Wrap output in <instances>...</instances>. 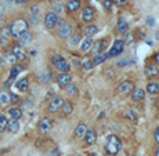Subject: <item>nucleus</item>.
<instances>
[{"label": "nucleus", "instance_id": "1", "mask_svg": "<svg viewBox=\"0 0 159 156\" xmlns=\"http://www.w3.org/2000/svg\"><path fill=\"white\" fill-rule=\"evenodd\" d=\"M10 29V35L14 36V38H18L21 33L26 32L28 30V21L24 20V18H20V20H15L11 22V25L8 26Z\"/></svg>", "mask_w": 159, "mask_h": 156}, {"label": "nucleus", "instance_id": "2", "mask_svg": "<svg viewBox=\"0 0 159 156\" xmlns=\"http://www.w3.org/2000/svg\"><path fill=\"white\" fill-rule=\"evenodd\" d=\"M122 148V141L118 138L116 136L111 134L107 140V145H105V151L108 155H116Z\"/></svg>", "mask_w": 159, "mask_h": 156}, {"label": "nucleus", "instance_id": "3", "mask_svg": "<svg viewBox=\"0 0 159 156\" xmlns=\"http://www.w3.org/2000/svg\"><path fill=\"white\" fill-rule=\"evenodd\" d=\"M51 62H53V65L60 71V73H68V71L71 69L69 62L62 56H53L51 57Z\"/></svg>", "mask_w": 159, "mask_h": 156}, {"label": "nucleus", "instance_id": "4", "mask_svg": "<svg viewBox=\"0 0 159 156\" xmlns=\"http://www.w3.org/2000/svg\"><path fill=\"white\" fill-rule=\"evenodd\" d=\"M123 48H125V42L123 40H115L114 46L111 47V50H109V53H108V57H118L119 54H122Z\"/></svg>", "mask_w": 159, "mask_h": 156}, {"label": "nucleus", "instance_id": "5", "mask_svg": "<svg viewBox=\"0 0 159 156\" xmlns=\"http://www.w3.org/2000/svg\"><path fill=\"white\" fill-rule=\"evenodd\" d=\"M53 128V120L50 118H43L40 120V124H39V131L40 134H48Z\"/></svg>", "mask_w": 159, "mask_h": 156}, {"label": "nucleus", "instance_id": "6", "mask_svg": "<svg viewBox=\"0 0 159 156\" xmlns=\"http://www.w3.org/2000/svg\"><path fill=\"white\" fill-rule=\"evenodd\" d=\"M57 24H58V15L54 13V11H50V13L46 14V17H44V25L47 26L48 29L54 28Z\"/></svg>", "mask_w": 159, "mask_h": 156}, {"label": "nucleus", "instance_id": "7", "mask_svg": "<svg viewBox=\"0 0 159 156\" xmlns=\"http://www.w3.org/2000/svg\"><path fill=\"white\" fill-rule=\"evenodd\" d=\"M107 48V39H101V40H97L96 43H93L91 46V53L94 56H98V54L104 53V50Z\"/></svg>", "mask_w": 159, "mask_h": 156}, {"label": "nucleus", "instance_id": "8", "mask_svg": "<svg viewBox=\"0 0 159 156\" xmlns=\"http://www.w3.org/2000/svg\"><path fill=\"white\" fill-rule=\"evenodd\" d=\"M133 90H134V84H133V82H130V80L122 82V83L118 86V93L122 94V96H126V94L131 93Z\"/></svg>", "mask_w": 159, "mask_h": 156}, {"label": "nucleus", "instance_id": "9", "mask_svg": "<svg viewBox=\"0 0 159 156\" xmlns=\"http://www.w3.org/2000/svg\"><path fill=\"white\" fill-rule=\"evenodd\" d=\"M58 35L62 39H68L72 35V26L68 22H62L60 25V29H58Z\"/></svg>", "mask_w": 159, "mask_h": 156}, {"label": "nucleus", "instance_id": "10", "mask_svg": "<svg viewBox=\"0 0 159 156\" xmlns=\"http://www.w3.org/2000/svg\"><path fill=\"white\" fill-rule=\"evenodd\" d=\"M62 102L64 100L60 98V97H56V98H53L50 101V104H48V112H51V114H56L61 109V106H62Z\"/></svg>", "mask_w": 159, "mask_h": 156}, {"label": "nucleus", "instance_id": "11", "mask_svg": "<svg viewBox=\"0 0 159 156\" xmlns=\"http://www.w3.org/2000/svg\"><path fill=\"white\" fill-rule=\"evenodd\" d=\"M11 53L14 54V57L17 58V61H24V60L26 58L25 50H24L22 46H20V44H14V46H13V50H11Z\"/></svg>", "mask_w": 159, "mask_h": 156}, {"label": "nucleus", "instance_id": "12", "mask_svg": "<svg viewBox=\"0 0 159 156\" xmlns=\"http://www.w3.org/2000/svg\"><path fill=\"white\" fill-rule=\"evenodd\" d=\"M71 80H72V76L69 73H60L57 76V83L60 87H66L68 84H71Z\"/></svg>", "mask_w": 159, "mask_h": 156}, {"label": "nucleus", "instance_id": "13", "mask_svg": "<svg viewBox=\"0 0 159 156\" xmlns=\"http://www.w3.org/2000/svg\"><path fill=\"white\" fill-rule=\"evenodd\" d=\"M10 29H8V26H4V28L2 29V32H0V44L3 46V47H6V46L8 44V42H10Z\"/></svg>", "mask_w": 159, "mask_h": 156}, {"label": "nucleus", "instance_id": "14", "mask_svg": "<svg viewBox=\"0 0 159 156\" xmlns=\"http://www.w3.org/2000/svg\"><path fill=\"white\" fill-rule=\"evenodd\" d=\"M18 43H20V46H26L29 44L30 42H32V33L29 32V30H26V32L21 33L20 36H18Z\"/></svg>", "mask_w": 159, "mask_h": 156}, {"label": "nucleus", "instance_id": "15", "mask_svg": "<svg viewBox=\"0 0 159 156\" xmlns=\"http://www.w3.org/2000/svg\"><path fill=\"white\" fill-rule=\"evenodd\" d=\"M96 140H97L96 130H93V128H89L87 133L84 134V142H86L87 145H93V144L96 142Z\"/></svg>", "mask_w": 159, "mask_h": 156}, {"label": "nucleus", "instance_id": "16", "mask_svg": "<svg viewBox=\"0 0 159 156\" xmlns=\"http://www.w3.org/2000/svg\"><path fill=\"white\" fill-rule=\"evenodd\" d=\"M82 18H83L84 22H91L94 20V10L91 7H84L83 13H82Z\"/></svg>", "mask_w": 159, "mask_h": 156}, {"label": "nucleus", "instance_id": "17", "mask_svg": "<svg viewBox=\"0 0 159 156\" xmlns=\"http://www.w3.org/2000/svg\"><path fill=\"white\" fill-rule=\"evenodd\" d=\"M80 6H82L80 0H68L66 2V10L69 13H75V11H78L80 8Z\"/></svg>", "mask_w": 159, "mask_h": 156}, {"label": "nucleus", "instance_id": "18", "mask_svg": "<svg viewBox=\"0 0 159 156\" xmlns=\"http://www.w3.org/2000/svg\"><path fill=\"white\" fill-rule=\"evenodd\" d=\"M144 97H145V90H143V88H134V90L131 91V100L136 101V102L143 101Z\"/></svg>", "mask_w": 159, "mask_h": 156}, {"label": "nucleus", "instance_id": "19", "mask_svg": "<svg viewBox=\"0 0 159 156\" xmlns=\"http://www.w3.org/2000/svg\"><path fill=\"white\" fill-rule=\"evenodd\" d=\"M87 130H89V127L86 123H79L75 128V136L78 137V138H83L84 134L87 133Z\"/></svg>", "mask_w": 159, "mask_h": 156}, {"label": "nucleus", "instance_id": "20", "mask_svg": "<svg viewBox=\"0 0 159 156\" xmlns=\"http://www.w3.org/2000/svg\"><path fill=\"white\" fill-rule=\"evenodd\" d=\"M7 130L10 131L11 134H17L18 131H20V122H18L17 119H11V120H8Z\"/></svg>", "mask_w": 159, "mask_h": 156}, {"label": "nucleus", "instance_id": "21", "mask_svg": "<svg viewBox=\"0 0 159 156\" xmlns=\"http://www.w3.org/2000/svg\"><path fill=\"white\" fill-rule=\"evenodd\" d=\"M145 75L148 76V78H155V76L159 75V68H158L157 65H154V64H151V65H147Z\"/></svg>", "mask_w": 159, "mask_h": 156}, {"label": "nucleus", "instance_id": "22", "mask_svg": "<svg viewBox=\"0 0 159 156\" xmlns=\"http://www.w3.org/2000/svg\"><path fill=\"white\" fill-rule=\"evenodd\" d=\"M28 86H29V82H28V79L26 78L18 79L17 83H15V87H17L20 91H22V93H25V91L28 90Z\"/></svg>", "mask_w": 159, "mask_h": 156}, {"label": "nucleus", "instance_id": "23", "mask_svg": "<svg viewBox=\"0 0 159 156\" xmlns=\"http://www.w3.org/2000/svg\"><path fill=\"white\" fill-rule=\"evenodd\" d=\"M93 39L91 38H86L83 42L80 43V50L83 51V53H87V51L91 50V46H93Z\"/></svg>", "mask_w": 159, "mask_h": 156}, {"label": "nucleus", "instance_id": "24", "mask_svg": "<svg viewBox=\"0 0 159 156\" xmlns=\"http://www.w3.org/2000/svg\"><path fill=\"white\" fill-rule=\"evenodd\" d=\"M10 104V93L0 91V106H7Z\"/></svg>", "mask_w": 159, "mask_h": 156}, {"label": "nucleus", "instance_id": "25", "mask_svg": "<svg viewBox=\"0 0 159 156\" xmlns=\"http://www.w3.org/2000/svg\"><path fill=\"white\" fill-rule=\"evenodd\" d=\"M97 32H98L97 25H87L86 28H84V35H86V38H93Z\"/></svg>", "mask_w": 159, "mask_h": 156}, {"label": "nucleus", "instance_id": "26", "mask_svg": "<svg viewBox=\"0 0 159 156\" xmlns=\"http://www.w3.org/2000/svg\"><path fill=\"white\" fill-rule=\"evenodd\" d=\"M61 109H62V114L64 115H71L72 112H73V105L69 102V101H64Z\"/></svg>", "mask_w": 159, "mask_h": 156}, {"label": "nucleus", "instance_id": "27", "mask_svg": "<svg viewBox=\"0 0 159 156\" xmlns=\"http://www.w3.org/2000/svg\"><path fill=\"white\" fill-rule=\"evenodd\" d=\"M22 71H24V66L22 65H13L11 72H10V79H11V80H14V79L18 76V73H21Z\"/></svg>", "mask_w": 159, "mask_h": 156}, {"label": "nucleus", "instance_id": "28", "mask_svg": "<svg viewBox=\"0 0 159 156\" xmlns=\"http://www.w3.org/2000/svg\"><path fill=\"white\" fill-rule=\"evenodd\" d=\"M147 91H148V94H151V96H155V94L159 93V84L151 82V83H148V86H147Z\"/></svg>", "mask_w": 159, "mask_h": 156}, {"label": "nucleus", "instance_id": "29", "mask_svg": "<svg viewBox=\"0 0 159 156\" xmlns=\"http://www.w3.org/2000/svg\"><path fill=\"white\" fill-rule=\"evenodd\" d=\"M127 28H129V24L126 22V20L125 18H119L118 20V30L122 33H126Z\"/></svg>", "mask_w": 159, "mask_h": 156}, {"label": "nucleus", "instance_id": "30", "mask_svg": "<svg viewBox=\"0 0 159 156\" xmlns=\"http://www.w3.org/2000/svg\"><path fill=\"white\" fill-rule=\"evenodd\" d=\"M8 115L13 119H17L18 120V119L22 116V111H21V108H10L8 109Z\"/></svg>", "mask_w": 159, "mask_h": 156}, {"label": "nucleus", "instance_id": "31", "mask_svg": "<svg viewBox=\"0 0 159 156\" xmlns=\"http://www.w3.org/2000/svg\"><path fill=\"white\" fill-rule=\"evenodd\" d=\"M39 11H40V7L39 6H32V8H30V20L33 21V22H38V15H39Z\"/></svg>", "mask_w": 159, "mask_h": 156}, {"label": "nucleus", "instance_id": "32", "mask_svg": "<svg viewBox=\"0 0 159 156\" xmlns=\"http://www.w3.org/2000/svg\"><path fill=\"white\" fill-rule=\"evenodd\" d=\"M107 58H109L108 57V53H101V54H98V56H96V58L93 60V64H94V65H98V64L104 62Z\"/></svg>", "mask_w": 159, "mask_h": 156}, {"label": "nucleus", "instance_id": "33", "mask_svg": "<svg viewBox=\"0 0 159 156\" xmlns=\"http://www.w3.org/2000/svg\"><path fill=\"white\" fill-rule=\"evenodd\" d=\"M4 58H6V61H7L8 64H11V65H15V62H17V58L14 57V54L11 53V51H6Z\"/></svg>", "mask_w": 159, "mask_h": 156}, {"label": "nucleus", "instance_id": "34", "mask_svg": "<svg viewBox=\"0 0 159 156\" xmlns=\"http://www.w3.org/2000/svg\"><path fill=\"white\" fill-rule=\"evenodd\" d=\"M51 78H53V76H51V73H40V75H39V82H40V83H43V84H46V83H48V82H50Z\"/></svg>", "mask_w": 159, "mask_h": 156}, {"label": "nucleus", "instance_id": "35", "mask_svg": "<svg viewBox=\"0 0 159 156\" xmlns=\"http://www.w3.org/2000/svg\"><path fill=\"white\" fill-rule=\"evenodd\" d=\"M7 123H8L7 118L4 115H0V133H3L7 128Z\"/></svg>", "mask_w": 159, "mask_h": 156}, {"label": "nucleus", "instance_id": "36", "mask_svg": "<svg viewBox=\"0 0 159 156\" xmlns=\"http://www.w3.org/2000/svg\"><path fill=\"white\" fill-rule=\"evenodd\" d=\"M65 88H66V93H68L69 96H76V94H78V87H76L75 84H68Z\"/></svg>", "mask_w": 159, "mask_h": 156}, {"label": "nucleus", "instance_id": "37", "mask_svg": "<svg viewBox=\"0 0 159 156\" xmlns=\"http://www.w3.org/2000/svg\"><path fill=\"white\" fill-rule=\"evenodd\" d=\"M82 66H83V69H86V71H90V69L94 66L93 60H86V61H83V64H82Z\"/></svg>", "mask_w": 159, "mask_h": 156}, {"label": "nucleus", "instance_id": "38", "mask_svg": "<svg viewBox=\"0 0 159 156\" xmlns=\"http://www.w3.org/2000/svg\"><path fill=\"white\" fill-rule=\"evenodd\" d=\"M32 106H33L32 101H30V100H25L22 102V105H21V111H22V109H30Z\"/></svg>", "mask_w": 159, "mask_h": 156}, {"label": "nucleus", "instance_id": "39", "mask_svg": "<svg viewBox=\"0 0 159 156\" xmlns=\"http://www.w3.org/2000/svg\"><path fill=\"white\" fill-rule=\"evenodd\" d=\"M126 116H127L129 119H131V120H136V119H137V112L133 111V109H130V111H127Z\"/></svg>", "mask_w": 159, "mask_h": 156}, {"label": "nucleus", "instance_id": "40", "mask_svg": "<svg viewBox=\"0 0 159 156\" xmlns=\"http://www.w3.org/2000/svg\"><path fill=\"white\" fill-rule=\"evenodd\" d=\"M112 2H114V4H116L118 7H122V6L127 4V2H129V0H112Z\"/></svg>", "mask_w": 159, "mask_h": 156}, {"label": "nucleus", "instance_id": "41", "mask_svg": "<svg viewBox=\"0 0 159 156\" xmlns=\"http://www.w3.org/2000/svg\"><path fill=\"white\" fill-rule=\"evenodd\" d=\"M18 101H20V97H18L17 94H10V102H13V104H17Z\"/></svg>", "mask_w": 159, "mask_h": 156}, {"label": "nucleus", "instance_id": "42", "mask_svg": "<svg viewBox=\"0 0 159 156\" xmlns=\"http://www.w3.org/2000/svg\"><path fill=\"white\" fill-rule=\"evenodd\" d=\"M79 39H80V38H79V35H75L73 38H71V40H69V43H71L72 46H75V44H78Z\"/></svg>", "mask_w": 159, "mask_h": 156}, {"label": "nucleus", "instance_id": "43", "mask_svg": "<svg viewBox=\"0 0 159 156\" xmlns=\"http://www.w3.org/2000/svg\"><path fill=\"white\" fill-rule=\"evenodd\" d=\"M125 42H126V43H130V42H133V36H131L130 33H127V35H126V38H125Z\"/></svg>", "mask_w": 159, "mask_h": 156}, {"label": "nucleus", "instance_id": "44", "mask_svg": "<svg viewBox=\"0 0 159 156\" xmlns=\"http://www.w3.org/2000/svg\"><path fill=\"white\" fill-rule=\"evenodd\" d=\"M155 141L159 144V126L157 127V130H155Z\"/></svg>", "mask_w": 159, "mask_h": 156}, {"label": "nucleus", "instance_id": "45", "mask_svg": "<svg viewBox=\"0 0 159 156\" xmlns=\"http://www.w3.org/2000/svg\"><path fill=\"white\" fill-rule=\"evenodd\" d=\"M3 15H4V6L0 3V18H2Z\"/></svg>", "mask_w": 159, "mask_h": 156}, {"label": "nucleus", "instance_id": "46", "mask_svg": "<svg viewBox=\"0 0 159 156\" xmlns=\"http://www.w3.org/2000/svg\"><path fill=\"white\" fill-rule=\"evenodd\" d=\"M111 2L112 0H105V2H104V6H105L107 8H111Z\"/></svg>", "mask_w": 159, "mask_h": 156}, {"label": "nucleus", "instance_id": "47", "mask_svg": "<svg viewBox=\"0 0 159 156\" xmlns=\"http://www.w3.org/2000/svg\"><path fill=\"white\" fill-rule=\"evenodd\" d=\"M51 155H53V156H60V151H58L57 148L53 149V151H51Z\"/></svg>", "mask_w": 159, "mask_h": 156}, {"label": "nucleus", "instance_id": "48", "mask_svg": "<svg viewBox=\"0 0 159 156\" xmlns=\"http://www.w3.org/2000/svg\"><path fill=\"white\" fill-rule=\"evenodd\" d=\"M15 3H17V4H24V3H28L29 0H14Z\"/></svg>", "mask_w": 159, "mask_h": 156}, {"label": "nucleus", "instance_id": "49", "mask_svg": "<svg viewBox=\"0 0 159 156\" xmlns=\"http://www.w3.org/2000/svg\"><path fill=\"white\" fill-rule=\"evenodd\" d=\"M148 22H149V25H155V24H154V20H151V18H148Z\"/></svg>", "mask_w": 159, "mask_h": 156}, {"label": "nucleus", "instance_id": "50", "mask_svg": "<svg viewBox=\"0 0 159 156\" xmlns=\"http://www.w3.org/2000/svg\"><path fill=\"white\" fill-rule=\"evenodd\" d=\"M155 60H157V62H158V65H159V53L155 56Z\"/></svg>", "mask_w": 159, "mask_h": 156}, {"label": "nucleus", "instance_id": "51", "mask_svg": "<svg viewBox=\"0 0 159 156\" xmlns=\"http://www.w3.org/2000/svg\"><path fill=\"white\" fill-rule=\"evenodd\" d=\"M0 65H4V60H2V58H0Z\"/></svg>", "mask_w": 159, "mask_h": 156}, {"label": "nucleus", "instance_id": "52", "mask_svg": "<svg viewBox=\"0 0 159 156\" xmlns=\"http://www.w3.org/2000/svg\"><path fill=\"white\" fill-rule=\"evenodd\" d=\"M155 156H159V146H158V149H157V154H155Z\"/></svg>", "mask_w": 159, "mask_h": 156}, {"label": "nucleus", "instance_id": "53", "mask_svg": "<svg viewBox=\"0 0 159 156\" xmlns=\"http://www.w3.org/2000/svg\"><path fill=\"white\" fill-rule=\"evenodd\" d=\"M48 2H60V0H48Z\"/></svg>", "mask_w": 159, "mask_h": 156}, {"label": "nucleus", "instance_id": "54", "mask_svg": "<svg viewBox=\"0 0 159 156\" xmlns=\"http://www.w3.org/2000/svg\"><path fill=\"white\" fill-rule=\"evenodd\" d=\"M89 156H97V155H93V154H91V155H89Z\"/></svg>", "mask_w": 159, "mask_h": 156}]
</instances>
